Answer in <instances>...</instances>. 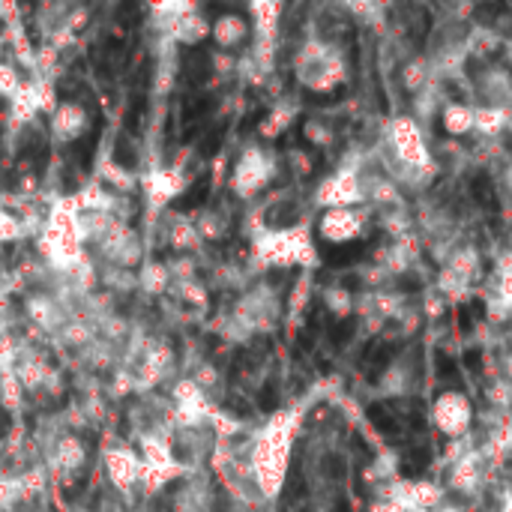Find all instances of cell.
I'll return each mask as SVG.
<instances>
[{"label":"cell","instance_id":"cell-1","mask_svg":"<svg viewBox=\"0 0 512 512\" xmlns=\"http://www.w3.org/2000/svg\"><path fill=\"white\" fill-rule=\"evenodd\" d=\"M297 75L300 81L315 90V93H333L342 81H345V57L339 48H333L330 42H312L303 48L300 60H297Z\"/></svg>","mask_w":512,"mask_h":512},{"label":"cell","instance_id":"cell-2","mask_svg":"<svg viewBox=\"0 0 512 512\" xmlns=\"http://www.w3.org/2000/svg\"><path fill=\"white\" fill-rule=\"evenodd\" d=\"M429 420H432V429L450 441H462L474 432L477 426V408L471 402L468 393L462 390H444L435 396L432 408H429Z\"/></svg>","mask_w":512,"mask_h":512},{"label":"cell","instance_id":"cell-3","mask_svg":"<svg viewBox=\"0 0 512 512\" xmlns=\"http://www.w3.org/2000/svg\"><path fill=\"white\" fill-rule=\"evenodd\" d=\"M369 216L357 207H339V210H327L321 219V237L327 243H351L357 237L366 234Z\"/></svg>","mask_w":512,"mask_h":512},{"label":"cell","instance_id":"cell-4","mask_svg":"<svg viewBox=\"0 0 512 512\" xmlns=\"http://www.w3.org/2000/svg\"><path fill=\"white\" fill-rule=\"evenodd\" d=\"M438 120H441L444 132L450 135V141L474 135V105L471 102H444Z\"/></svg>","mask_w":512,"mask_h":512},{"label":"cell","instance_id":"cell-5","mask_svg":"<svg viewBox=\"0 0 512 512\" xmlns=\"http://www.w3.org/2000/svg\"><path fill=\"white\" fill-rule=\"evenodd\" d=\"M501 54H504V66L512 72V36L501 42Z\"/></svg>","mask_w":512,"mask_h":512},{"label":"cell","instance_id":"cell-6","mask_svg":"<svg viewBox=\"0 0 512 512\" xmlns=\"http://www.w3.org/2000/svg\"><path fill=\"white\" fill-rule=\"evenodd\" d=\"M504 189H507V195H510L512 201V159L507 162V168H504Z\"/></svg>","mask_w":512,"mask_h":512},{"label":"cell","instance_id":"cell-7","mask_svg":"<svg viewBox=\"0 0 512 512\" xmlns=\"http://www.w3.org/2000/svg\"><path fill=\"white\" fill-rule=\"evenodd\" d=\"M411 512H435V510H411Z\"/></svg>","mask_w":512,"mask_h":512}]
</instances>
